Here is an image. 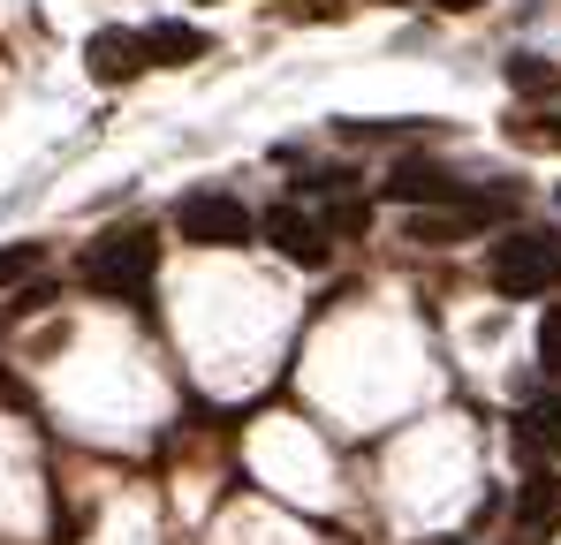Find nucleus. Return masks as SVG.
Listing matches in <instances>:
<instances>
[{
	"mask_svg": "<svg viewBox=\"0 0 561 545\" xmlns=\"http://www.w3.org/2000/svg\"><path fill=\"white\" fill-rule=\"evenodd\" d=\"M516 523L539 538V531H561V469H531L516 485Z\"/></svg>",
	"mask_w": 561,
	"mask_h": 545,
	"instance_id": "obj_8",
	"label": "nucleus"
},
{
	"mask_svg": "<svg viewBox=\"0 0 561 545\" xmlns=\"http://www.w3.org/2000/svg\"><path fill=\"white\" fill-rule=\"evenodd\" d=\"M433 8H440V15H478L485 0H433Z\"/></svg>",
	"mask_w": 561,
	"mask_h": 545,
	"instance_id": "obj_15",
	"label": "nucleus"
},
{
	"mask_svg": "<svg viewBox=\"0 0 561 545\" xmlns=\"http://www.w3.org/2000/svg\"><path fill=\"white\" fill-rule=\"evenodd\" d=\"M38 272H46V243H8L0 251V295L23 288V280H38Z\"/></svg>",
	"mask_w": 561,
	"mask_h": 545,
	"instance_id": "obj_10",
	"label": "nucleus"
},
{
	"mask_svg": "<svg viewBox=\"0 0 561 545\" xmlns=\"http://www.w3.org/2000/svg\"><path fill=\"white\" fill-rule=\"evenodd\" d=\"M539 371L561 379V303H547V318H539Z\"/></svg>",
	"mask_w": 561,
	"mask_h": 545,
	"instance_id": "obj_12",
	"label": "nucleus"
},
{
	"mask_svg": "<svg viewBox=\"0 0 561 545\" xmlns=\"http://www.w3.org/2000/svg\"><path fill=\"white\" fill-rule=\"evenodd\" d=\"M387 197H394V205H410V212H425V205H470L478 189L456 182V167H440V160H394Z\"/></svg>",
	"mask_w": 561,
	"mask_h": 545,
	"instance_id": "obj_5",
	"label": "nucleus"
},
{
	"mask_svg": "<svg viewBox=\"0 0 561 545\" xmlns=\"http://www.w3.org/2000/svg\"><path fill=\"white\" fill-rule=\"evenodd\" d=\"M145 54H152V69H190L213 54V38L197 23H145Z\"/></svg>",
	"mask_w": 561,
	"mask_h": 545,
	"instance_id": "obj_7",
	"label": "nucleus"
},
{
	"mask_svg": "<svg viewBox=\"0 0 561 545\" xmlns=\"http://www.w3.org/2000/svg\"><path fill=\"white\" fill-rule=\"evenodd\" d=\"M46 303H54V280H31V288H15V303H8V311H15V318H31V311H46Z\"/></svg>",
	"mask_w": 561,
	"mask_h": 545,
	"instance_id": "obj_14",
	"label": "nucleus"
},
{
	"mask_svg": "<svg viewBox=\"0 0 561 545\" xmlns=\"http://www.w3.org/2000/svg\"><path fill=\"white\" fill-rule=\"evenodd\" d=\"M485 280H493L501 295H516V303H531V295L561 288V235H554V228L501 235V243H493V258H485Z\"/></svg>",
	"mask_w": 561,
	"mask_h": 545,
	"instance_id": "obj_2",
	"label": "nucleus"
},
{
	"mask_svg": "<svg viewBox=\"0 0 561 545\" xmlns=\"http://www.w3.org/2000/svg\"><path fill=\"white\" fill-rule=\"evenodd\" d=\"M508 84L524 91V98H554L561 91V61H547V54H508Z\"/></svg>",
	"mask_w": 561,
	"mask_h": 545,
	"instance_id": "obj_9",
	"label": "nucleus"
},
{
	"mask_svg": "<svg viewBox=\"0 0 561 545\" xmlns=\"http://www.w3.org/2000/svg\"><path fill=\"white\" fill-rule=\"evenodd\" d=\"M84 288L106 303H145L152 295V272H160V243L152 228H106L92 251H84Z\"/></svg>",
	"mask_w": 561,
	"mask_h": 545,
	"instance_id": "obj_1",
	"label": "nucleus"
},
{
	"mask_svg": "<svg viewBox=\"0 0 561 545\" xmlns=\"http://www.w3.org/2000/svg\"><path fill=\"white\" fill-rule=\"evenodd\" d=\"M259 235L274 243L288 266H311V272H319L327 258H334V235H327V220H319V212H304V205H274V212L259 220Z\"/></svg>",
	"mask_w": 561,
	"mask_h": 545,
	"instance_id": "obj_4",
	"label": "nucleus"
},
{
	"mask_svg": "<svg viewBox=\"0 0 561 545\" xmlns=\"http://www.w3.org/2000/svg\"><path fill=\"white\" fill-rule=\"evenodd\" d=\"M365 228H373V205L365 197H350V205L327 212V235H365Z\"/></svg>",
	"mask_w": 561,
	"mask_h": 545,
	"instance_id": "obj_13",
	"label": "nucleus"
},
{
	"mask_svg": "<svg viewBox=\"0 0 561 545\" xmlns=\"http://www.w3.org/2000/svg\"><path fill=\"white\" fill-rule=\"evenodd\" d=\"M175 235L190 251H243L259 235V212L243 197H228V189H190L175 205Z\"/></svg>",
	"mask_w": 561,
	"mask_h": 545,
	"instance_id": "obj_3",
	"label": "nucleus"
},
{
	"mask_svg": "<svg viewBox=\"0 0 561 545\" xmlns=\"http://www.w3.org/2000/svg\"><path fill=\"white\" fill-rule=\"evenodd\" d=\"M508 144H531V152H561V114H516V121H508Z\"/></svg>",
	"mask_w": 561,
	"mask_h": 545,
	"instance_id": "obj_11",
	"label": "nucleus"
},
{
	"mask_svg": "<svg viewBox=\"0 0 561 545\" xmlns=\"http://www.w3.org/2000/svg\"><path fill=\"white\" fill-rule=\"evenodd\" d=\"M84 69H92V84H137V77L152 69V54H145V31H92V46H84Z\"/></svg>",
	"mask_w": 561,
	"mask_h": 545,
	"instance_id": "obj_6",
	"label": "nucleus"
}]
</instances>
